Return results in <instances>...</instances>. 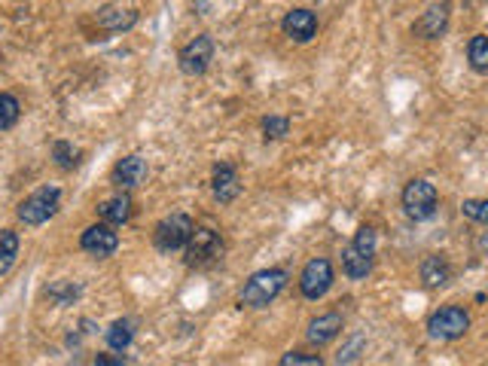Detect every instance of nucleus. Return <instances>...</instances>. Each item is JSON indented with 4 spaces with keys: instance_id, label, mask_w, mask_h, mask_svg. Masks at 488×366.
Listing matches in <instances>:
<instances>
[{
    "instance_id": "9b49d317",
    "label": "nucleus",
    "mask_w": 488,
    "mask_h": 366,
    "mask_svg": "<svg viewBox=\"0 0 488 366\" xmlns=\"http://www.w3.org/2000/svg\"><path fill=\"white\" fill-rule=\"evenodd\" d=\"M449 25V4H434L428 6V13L415 22V37H424V40H437L439 34Z\"/></svg>"
},
{
    "instance_id": "cd10ccee",
    "label": "nucleus",
    "mask_w": 488,
    "mask_h": 366,
    "mask_svg": "<svg viewBox=\"0 0 488 366\" xmlns=\"http://www.w3.org/2000/svg\"><path fill=\"white\" fill-rule=\"evenodd\" d=\"M360 345H364V336H354V339L348 342L345 348H342V352H339V357H336V361H339V363H348V361H354V357H357V348H360Z\"/></svg>"
},
{
    "instance_id": "c85d7f7f",
    "label": "nucleus",
    "mask_w": 488,
    "mask_h": 366,
    "mask_svg": "<svg viewBox=\"0 0 488 366\" xmlns=\"http://www.w3.org/2000/svg\"><path fill=\"white\" fill-rule=\"evenodd\" d=\"M95 366H125L123 357H110V354H98V361H95Z\"/></svg>"
},
{
    "instance_id": "6ab92c4d",
    "label": "nucleus",
    "mask_w": 488,
    "mask_h": 366,
    "mask_svg": "<svg viewBox=\"0 0 488 366\" xmlns=\"http://www.w3.org/2000/svg\"><path fill=\"white\" fill-rule=\"evenodd\" d=\"M138 22V13L134 10H101L98 13V25L110 28V31H125Z\"/></svg>"
},
{
    "instance_id": "4be33fe9",
    "label": "nucleus",
    "mask_w": 488,
    "mask_h": 366,
    "mask_svg": "<svg viewBox=\"0 0 488 366\" xmlns=\"http://www.w3.org/2000/svg\"><path fill=\"white\" fill-rule=\"evenodd\" d=\"M19 114H22L19 98L10 92H0V132L13 129V125L19 123Z\"/></svg>"
},
{
    "instance_id": "bb28decb",
    "label": "nucleus",
    "mask_w": 488,
    "mask_h": 366,
    "mask_svg": "<svg viewBox=\"0 0 488 366\" xmlns=\"http://www.w3.org/2000/svg\"><path fill=\"white\" fill-rule=\"evenodd\" d=\"M278 366H324L321 354H306V352H287Z\"/></svg>"
},
{
    "instance_id": "ddd939ff",
    "label": "nucleus",
    "mask_w": 488,
    "mask_h": 366,
    "mask_svg": "<svg viewBox=\"0 0 488 366\" xmlns=\"http://www.w3.org/2000/svg\"><path fill=\"white\" fill-rule=\"evenodd\" d=\"M342 333V315H336V312H327L321 317H315V321L308 324V333H306V339L311 342V345H327V342H333L336 336Z\"/></svg>"
},
{
    "instance_id": "a211bd4d",
    "label": "nucleus",
    "mask_w": 488,
    "mask_h": 366,
    "mask_svg": "<svg viewBox=\"0 0 488 366\" xmlns=\"http://www.w3.org/2000/svg\"><path fill=\"white\" fill-rule=\"evenodd\" d=\"M15 257H19V235L13 229H4L0 233V278L15 266Z\"/></svg>"
},
{
    "instance_id": "dca6fc26",
    "label": "nucleus",
    "mask_w": 488,
    "mask_h": 366,
    "mask_svg": "<svg viewBox=\"0 0 488 366\" xmlns=\"http://www.w3.org/2000/svg\"><path fill=\"white\" fill-rule=\"evenodd\" d=\"M98 217L104 223H110V226H123V223H129V217H132V198L125 193H119L114 198H104L98 205Z\"/></svg>"
},
{
    "instance_id": "f03ea898",
    "label": "nucleus",
    "mask_w": 488,
    "mask_h": 366,
    "mask_svg": "<svg viewBox=\"0 0 488 366\" xmlns=\"http://www.w3.org/2000/svg\"><path fill=\"white\" fill-rule=\"evenodd\" d=\"M196 223L187 217V214H171V217L159 220V226L153 229V244L162 253L171 251H183L189 244V235H193Z\"/></svg>"
},
{
    "instance_id": "6e6552de",
    "label": "nucleus",
    "mask_w": 488,
    "mask_h": 366,
    "mask_svg": "<svg viewBox=\"0 0 488 366\" xmlns=\"http://www.w3.org/2000/svg\"><path fill=\"white\" fill-rule=\"evenodd\" d=\"M178 61H180L183 74H189V77L205 74L207 65L214 61V40L207 37V34H198L196 40H189V43L183 46L180 55H178Z\"/></svg>"
},
{
    "instance_id": "f8f14e48",
    "label": "nucleus",
    "mask_w": 488,
    "mask_h": 366,
    "mask_svg": "<svg viewBox=\"0 0 488 366\" xmlns=\"http://www.w3.org/2000/svg\"><path fill=\"white\" fill-rule=\"evenodd\" d=\"M114 180H116L123 189L141 187V183L147 180V162H143L141 156H125V159H119L116 169H114Z\"/></svg>"
},
{
    "instance_id": "4468645a",
    "label": "nucleus",
    "mask_w": 488,
    "mask_h": 366,
    "mask_svg": "<svg viewBox=\"0 0 488 366\" xmlns=\"http://www.w3.org/2000/svg\"><path fill=\"white\" fill-rule=\"evenodd\" d=\"M211 187H214V196H217L220 202H232V198L242 193V183H238V171L232 169L229 162H220L217 169H214Z\"/></svg>"
},
{
    "instance_id": "f3484780",
    "label": "nucleus",
    "mask_w": 488,
    "mask_h": 366,
    "mask_svg": "<svg viewBox=\"0 0 488 366\" xmlns=\"http://www.w3.org/2000/svg\"><path fill=\"white\" fill-rule=\"evenodd\" d=\"M342 272H345L351 281H360V278H366L373 272V260L364 257L354 244H348V248L342 251Z\"/></svg>"
},
{
    "instance_id": "0eeeda50",
    "label": "nucleus",
    "mask_w": 488,
    "mask_h": 366,
    "mask_svg": "<svg viewBox=\"0 0 488 366\" xmlns=\"http://www.w3.org/2000/svg\"><path fill=\"white\" fill-rule=\"evenodd\" d=\"M333 288V266L327 257H315L306 262V269H302L299 275V290L306 299H321L327 297V290Z\"/></svg>"
},
{
    "instance_id": "aec40b11",
    "label": "nucleus",
    "mask_w": 488,
    "mask_h": 366,
    "mask_svg": "<svg viewBox=\"0 0 488 366\" xmlns=\"http://www.w3.org/2000/svg\"><path fill=\"white\" fill-rule=\"evenodd\" d=\"M134 339V324L132 321H114L107 327V345L114 348V352H125V348L132 345Z\"/></svg>"
},
{
    "instance_id": "2eb2a0df",
    "label": "nucleus",
    "mask_w": 488,
    "mask_h": 366,
    "mask_svg": "<svg viewBox=\"0 0 488 366\" xmlns=\"http://www.w3.org/2000/svg\"><path fill=\"white\" fill-rule=\"evenodd\" d=\"M452 278V269L446 257H439V253H430V257H424L421 262V281L428 290H437V288H446Z\"/></svg>"
},
{
    "instance_id": "20e7f679",
    "label": "nucleus",
    "mask_w": 488,
    "mask_h": 366,
    "mask_svg": "<svg viewBox=\"0 0 488 366\" xmlns=\"http://www.w3.org/2000/svg\"><path fill=\"white\" fill-rule=\"evenodd\" d=\"M437 205H439V196H437V187L430 180H410L403 189V208L410 214L412 220H430L437 214Z\"/></svg>"
},
{
    "instance_id": "7ed1b4c3",
    "label": "nucleus",
    "mask_w": 488,
    "mask_h": 366,
    "mask_svg": "<svg viewBox=\"0 0 488 366\" xmlns=\"http://www.w3.org/2000/svg\"><path fill=\"white\" fill-rule=\"evenodd\" d=\"M59 202H61L59 187H40L37 193H31L25 202L19 205V220L25 223V226H40V223L55 217Z\"/></svg>"
},
{
    "instance_id": "39448f33",
    "label": "nucleus",
    "mask_w": 488,
    "mask_h": 366,
    "mask_svg": "<svg viewBox=\"0 0 488 366\" xmlns=\"http://www.w3.org/2000/svg\"><path fill=\"white\" fill-rule=\"evenodd\" d=\"M470 330V315L464 312L458 306H446L439 312L430 315L428 321V333L439 342H452V339H461L464 333Z\"/></svg>"
},
{
    "instance_id": "9d476101",
    "label": "nucleus",
    "mask_w": 488,
    "mask_h": 366,
    "mask_svg": "<svg viewBox=\"0 0 488 366\" xmlns=\"http://www.w3.org/2000/svg\"><path fill=\"white\" fill-rule=\"evenodd\" d=\"M281 28L287 37L296 40V43H308V40L318 34V15L311 10H290L284 15Z\"/></svg>"
},
{
    "instance_id": "423d86ee",
    "label": "nucleus",
    "mask_w": 488,
    "mask_h": 366,
    "mask_svg": "<svg viewBox=\"0 0 488 366\" xmlns=\"http://www.w3.org/2000/svg\"><path fill=\"white\" fill-rule=\"evenodd\" d=\"M223 253V238L217 229L196 226L187 244V266H207Z\"/></svg>"
},
{
    "instance_id": "b1692460",
    "label": "nucleus",
    "mask_w": 488,
    "mask_h": 366,
    "mask_svg": "<svg viewBox=\"0 0 488 366\" xmlns=\"http://www.w3.org/2000/svg\"><path fill=\"white\" fill-rule=\"evenodd\" d=\"M461 214L476 223H485L488 226V198H470V202L461 205Z\"/></svg>"
},
{
    "instance_id": "5701e85b",
    "label": "nucleus",
    "mask_w": 488,
    "mask_h": 366,
    "mask_svg": "<svg viewBox=\"0 0 488 366\" xmlns=\"http://www.w3.org/2000/svg\"><path fill=\"white\" fill-rule=\"evenodd\" d=\"M351 244H354V248L364 253V257L373 260V257H375V244H379V235H375L373 226H360L357 235H354V242H351Z\"/></svg>"
},
{
    "instance_id": "1a4fd4ad",
    "label": "nucleus",
    "mask_w": 488,
    "mask_h": 366,
    "mask_svg": "<svg viewBox=\"0 0 488 366\" xmlns=\"http://www.w3.org/2000/svg\"><path fill=\"white\" fill-rule=\"evenodd\" d=\"M79 248H83L86 253H92V257L104 260L119 248V235L114 233L110 223H95V226L86 229L83 238H79Z\"/></svg>"
},
{
    "instance_id": "393cba45",
    "label": "nucleus",
    "mask_w": 488,
    "mask_h": 366,
    "mask_svg": "<svg viewBox=\"0 0 488 366\" xmlns=\"http://www.w3.org/2000/svg\"><path fill=\"white\" fill-rule=\"evenodd\" d=\"M262 132H266L269 141H278L290 132V123H287V116H266L262 119Z\"/></svg>"
},
{
    "instance_id": "412c9836",
    "label": "nucleus",
    "mask_w": 488,
    "mask_h": 366,
    "mask_svg": "<svg viewBox=\"0 0 488 366\" xmlns=\"http://www.w3.org/2000/svg\"><path fill=\"white\" fill-rule=\"evenodd\" d=\"M467 59H470V68H474V70H479V74H488V37L476 34L474 40H470Z\"/></svg>"
},
{
    "instance_id": "a878e982",
    "label": "nucleus",
    "mask_w": 488,
    "mask_h": 366,
    "mask_svg": "<svg viewBox=\"0 0 488 366\" xmlns=\"http://www.w3.org/2000/svg\"><path fill=\"white\" fill-rule=\"evenodd\" d=\"M52 159L59 162V169H74L77 165V150L68 144V141H59V144L52 147Z\"/></svg>"
},
{
    "instance_id": "f257e3e1",
    "label": "nucleus",
    "mask_w": 488,
    "mask_h": 366,
    "mask_svg": "<svg viewBox=\"0 0 488 366\" xmlns=\"http://www.w3.org/2000/svg\"><path fill=\"white\" fill-rule=\"evenodd\" d=\"M287 272L284 269H262V272L251 275L242 290V306L247 308H266L278 293L284 290Z\"/></svg>"
}]
</instances>
